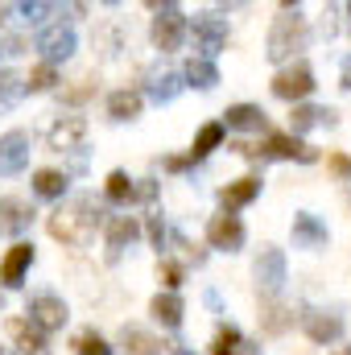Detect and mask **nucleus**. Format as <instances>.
<instances>
[{
    "label": "nucleus",
    "mask_w": 351,
    "mask_h": 355,
    "mask_svg": "<svg viewBox=\"0 0 351 355\" xmlns=\"http://www.w3.org/2000/svg\"><path fill=\"white\" fill-rule=\"evenodd\" d=\"M75 355H116V352H112V343H108L99 331H91L87 327V331L75 335Z\"/></svg>",
    "instance_id": "2f4dec72"
},
{
    "label": "nucleus",
    "mask_w": 351,
    "mask_h": 355,
    "mask_svg": "<svg viewBox=\"0 0 351 355\" xmlns=\"http://www.w3.org/2000/svg\"><path fill=\"white\" fill-rule=\"evenodd\" d=\"M141 236V223L132 215H112L108 219V261L116 265L124 257V248H132V240Z\"/></svg>",
    "instance_id": "2eb2a0df"
},
{
    "label": "nucleus",
    "mask_w": 351,
    "mask_h": 355,
    "mask_svg": "<svg viewBox=\"0 0 351 355\" xmlns=\"http://www.w3.org/2000/svg\"><path fill=\"white\" fill-rule=\"evenodd\" d=\"M0 21H4V8H0Z\"/></svg>",
    "instance_id": "09e8293b"
},
{
    "label": "nucleus",
    "mask_w": 351,
    "mask_h": 355,
    "mask_svg": "<svg viewBox=\"0 0 351 355\" xmlns=\"http://www.w3.org/2000/svg\"><path fill=\"white\" fill-rule=\"evenodd\" d=\"M182 265L178 261H170V257H162L157 261V281H162V293H178V285H182Z\"/></svg>",
    "instance_id": "72a5a7b5"
},
{
    "label": "nucleus",
    "mask_w": 351,
    "mask_h": 355,
    "mask_svg": "<svg viewBox=\"0 0 351 355\" xmlns=\"http://www.w3.org/2000/svg\"><path fill=\"white\" fill-rule=\"evenodd\" d=\"M339 87L351 91V54L343 58V67H339Z\"/></svg>",
    "instance_id": "79ce46f5"
},
{
    "label": "nucleus",
    "mask_w": 351,
    "mask_h": 355,
    "mask_svg": "<svg viewBox=\"0 0 351 355\" xmlns=\"http://www.w3.org/2000/svg\"><path fill=\"white\" fill-rule=\"evenodd\" d=\"M21 95H25V79L17 71H0V112H12Z\"/></svg>",
    "instance_id": "7c9ffc66"
},
{
    "label": "nucleus",
    "mask_w": 351,
    "mask_h": 355,
    "mask_svg": "<svg viewBox=\"0 0 351 355\" xmlns=\"http://www.w3.org/2000/svg\"><path fill=\"white\" fill-rule=\"evenodd\" d=\"M0 54H25V37L21 33H8V37H0Z\"/></svg>",
    "instance_id": "4c0bfd02"
},
{
    "label": "nucleus",
    "mask_w": 351,
    "mask_h": 355,
    "mask_svg": "<svg viewBox=\"0 0 351 355\" xmlns=\"http://www.w3.org/2000/svg\"><path fill=\"white\" fill-rule=\"evenodd\" d=\"M99 215H103V207L91 194H79L75 202H67V207H58L50 215V236L62 240V244H87V236L95 232Z\"/></svg>",
    "instance_id": "f257e3e1"
},
{
    "label": "nucleus",
    "mask_w": 351,
    "mask_h": 355,
    "mask_svg": "<svg viewBox=\"0 0 351 355\" xmlns=\"http://www.w3.org/2000/svg\"><path fill=\"white\" fill-rule=\"evenodd\" d=\"M50 149H58V153H71V149H83V137H87V120L83 116H62V120H54L50 124Z\"/></svg>",
    "instance_id": "f8f14e48"
},
{
    "label": "nucleus",
    "mask_w": 351,
    "mask_h": 355,
    "mask_svg": "<svg viewBox=\"0 0 351 355\" xmlns=\"http://www.w3.org/2000/svg\"><path fill=\"white\" fill-rule=\"evenodd\" d=\"M141 103H145V99H141V91H112V95H108V116H112V120H116V124H124V120H137V116H141Z\"/></svg>",
    "instance_id": "5701e85b"
},
{
    "label": "nucleus",
    "mask_w": 351,
    "mask_h": 355,
    "mask_svg": "<svg viewBox=\"0 0 351 355\" xmlns=\"http://www.w3.org/2000/svg\"><path fill=\"white\" fill-rule=\"evenodd\" d=\"M153 8V29H149V37H153V46L162 50V54H174L178 46H182V37H186V12H182V4H149Z\"/></svg>",
    "instance_id": "7ed1b4c3"
},
{
    "label": "nucleus",
    "mask_w": 351,
    "mask_h": 355,
    "mask_svg": "<svg viewBox=\"0 0 351 355\" xmlns=\"http://www.w3.org/2000/svg\"><path fill=\"white\" fill-rule=\"evenodd\" d=\"M314 124L335 128V124H339V112L314 107V103H293V112H289V137H298V132H306V128H314Z\"/></svg>",
    "instance_id": "a211bd4d"
},
{
    "label": "nucleus",
    "mask_w": 351,
    "mask_h": 355,
    "mask_svg": "<svg viewBox=\"0 0 351 355\" xmlns=\"http://www.w3.org/2000/svg\"><path fill=\"white\" fill-rule=\"evenodd\" d=\"M8 335L17 339V347L25 355H50V343H46V335L33 327V322H21V318H12L8 322Z\"/></svg>",
    "instance_id": "4be33fe9"
},
{
    "label": "nucleus",
    "mask_w": 351,
    "mask_h": 355,
    "mask_svg": "<svg viewBox=\"0 0 351 355\" xmlns=\"http://www.w3.org/2000/svg\"><path fill=\"white\" fill-rule=\"evenodd\" d=\"M91 91H95V87H91V83H83V87H75V91H67V99H71V103H79V99H87Z\"/></svg>",
    "instance_id": "37998d69"
},
{
    "label": "nucleus",
    "mask_w": 351,
    "mask_h": 355,
    "mask_svg": "<svg viewBox=\"0 0 351 355\" xmlns=\"http://www.w3.org/2000/svg\"><path fill=\"white\" fill-rule=\"evenodd\" d=\"M162 166H166L170 174H182V170H190V157H186V153H182V157H166Z\"/></svg>",
    "instance_id": "a19ab883"
},
{
    "label": "nucleus",
    "mask_w": 351,
    "mask_h": 355,
    "mask_svg": "<svg viewBox=\"0 0 351 355\" xmlns=\"http://www.w3.org/2000/svg\"><path fill=\"white\" fill-rule=\"evenodd\" d=\"M58 83V67H46V62H37L33 71H29V79H25V91H50Z\"/></svg>",
    "instance_id": "f704fd0d"
},
{
    "label": "nucleus",
    "mask_w": 351,
    "mask_h": 355,
    "mask_svg": "<svg viewBox=\"0 0 351 355\" xmlns=\"http://www.w3.org/2000/svg\"><path fill=\"white\" fill-rule=\"evenodd\" d=\"M252 277H257V289H261L264 297H277V293L285 289V281H289V272H285V252H281V248H261V257H257V265H252Z\"/></svg>",
    "instance_id": "0eeeda50"
},
{
    "label": "nucleus",
    "mask_w": 351,
    "mask_h": 355,
    "mask_svg": "<svg viewBox=\"0 0 351 355\" xmlns=\"http://www.w3.org/2000/svg\"><path fill=\"white\" fill-rule=\"evenodd\" d=\"M289 322H293V314L277 302V297H268L261 306V327L268 331V335H281V331H289Z\"/></svg>",
    "instance_id": "c756f323"
},
{
    "label": "nucleus",
    "mask_w": 351,
    "mask_h": 355,
    "mask_svg": "<svg viewBox=\"0 0 351 355\" xmlns=\"http://www.w3.org/2000/svg\"><path fill=\"white\" fill-rule=\"evenodd\" d=\"M29 153H33V137L25 128H12L0 137V178H12L29 166Z\"/></svg>",
    "instance_id": "1a4fd4ad"
},
{
    "label": "nucleus",
    "mask_w": 351,
    "mask_h": 355,
    "mask_svg": "<svg viewBox=\"0 0 351 355\" xmlns=\"http://www.w3.org/2000/svg\"><path fill=\"white\" fill-rule=\"evenodd\" d=\"M261 153L264 157H281V162H302V166L318 162V149H310L306 141H298V137H289V132H268V141H264Z\"/></svg>",
    "instance_id": "9b49d317"
},
{
    "label": "nucleus",
    "mask_w": 351,
    "mask_h": 355,
    "mask_svg": "<svg viewBox=\"0 0 351 355\" xmlns=\"http://www.w3.org/2000/svg\"><path fill=\"white\" fill-rule=\"evenodd\" d=\"M186 33H190V42H194V58H215L223 46H228V17H219V12H203V17H194V21H186Z\"/></svg>",
    "instance_id": "20e7f679"
},
{
    "label": "nucleus",
    "mask_w": 351,
    "mask_h": 355,
    "mask_svg": "<svg viewBox=\"0 0 351 355\" xmlns=\"http://www.w3.org/2000/svg\"><path fill=\"white\" fill-rule=\"evenodd\" d=\"M331 174L343 178V182L351 178V157H348V153H331Z\"/></svg>",
    "instance_id": "58836bf2"
},
{
    "label": "nucleus",
    "mask_w": 351,
    "mask_h": 355,
    "mask_svg": "<svg viewBox=\"0 0 351 355\" xmlns=\"http://www.w3.org/2000/svg\"><path fill=\"white\" fill-rule=\"evenodd\" d=\"M327 240H331V232H327V223L314 215V211H298L293 215V248H327Z\"/></svg>",
    "instance_id": "ddd939ff"
},
{
    "label": "nucleus",
    "mask_w": 351,
    "mask_h": 355,
    "mask_svg": "<svg viewBox=\"0 0 351 355\" xmlns=\"http://www.w3.org/2000/svg\"><path fill=\"white\" fill-rule=\"evenodd\" d=\"M182 87H186V83H182V75H178V71H162V75L153 71V75H149V83H145V91H149V99H153V103H174Z\"/></svg>",
    "instance_id": "a878e982"
},
{
    "label": "nucleus",
    "mask_w": 351,
    "mask_h": 355,
    "mask_svg": "<svg viewBox=\"0 0 351 355\" xmlns=\"http://www.w3.org/2000/svg\"><path fill=\"white\" fill-rule=\"evenodd\" d=\"M120 343H124V355H162V339H153L141 327H124L120 331Z\"/></svg>",
    "instance_id": "cd10ccee"
},
{
    "label": "nucleus",
    "mask_w": 351,
    "mask_h": 355,
    "mask_svg": "<svg viewBox=\"0 0 351 355\" xmlns=\"http://www.w3.org/2000/svg\"><path fill=\"white\" fill-rule=\"evenodd\" d=\"M145 232H149V244H153V248H157V257H162V252H166V240H170V232H166V223H162V215H157V211L145 219Z\"/></svg>",
    "instance_id": "c9c22d12"
},
{
    "label": "nucleus",
    "mask_w": 351,
    "mask_h": 355,
    "mask_svg": "<svg viewBox=\"0 0 351 355\" xmlns=\"http://www.w3.org/2000/svg\"><path fill=\"white\" fill-rule=\"evenodd\" d=\"M335 355H351V347H339V352H335Z\"/></svg>",
    "instance_id": "a18cd8bd"
},
{
    "label": "nucleus",
    "mask_w": 351,
    "mask_h": 355,
    "mask_svg": "<svg viewBox=\"0 0 351 355\" xmlns=\"http://www.w3.org/2000/svg\"><path fill=\"white\" fill-rule=\"evenodd\" d=\"M33 244H25V240H17L8 252H4V261H0V281L8 285V289H17L21 281H25V272H29V265H33Z\"/></svg>",
    "instance_id": "f3484780"
},
{
    "label": "nucleus",
    "mask_w": 351,
    "mask_h": 355,
    "mask_svg": "<svg viewBox=\"0 0 351 355\" xmlns=\"http://www.w3.org/2000/svg\"><path fill=\"white\" fill-rule=\"evenodd\" d=\"M182 83H186V87H198V91L219 87V67L207 62V58H190L186 71H182Z\"/></svg>",
    "instance_id": "b1692460"
},
{
    "label": "nucleus",
    "mask_w": 351,
    "mask_h": 355,
    "mask_svg": "<svg viewBox=\"0 0 351 355\" xmlns=\"http://www.w3.org/2000/svg\"><path fill=\"white\" fill-rule=\"evenodd\" d=\"M149 314H153L162 327L178 331V327H182V314H186V306H182V297H178V293H157V297L149 302Z\"/></svg>",
    "instance_id": "393cba45"
},
{
    "label": "nucleus",
    "mask_w": 351,
    "mask_h": 355,
    "mask_svg": "<svg viewBox=\"0 0 351 355\" xmlns=\"http://www.w3.org/2000/svg\"><path fill=\"white\" fill-rule=\"evenodd\" d=\"M348 17H351V4H348Z\"/></svg>",
    "instance_id": "8fccbe9b"
},
{
    "label": "nucleus",
    "mask_w": 351,
    "mask_h": 355,
    "mask_svg": "<svg viewBox=\"0 0 351 355\" xmlns=\"http://www.w3.org/2000/svg\"><path fill=\"white\" fill-rule=\"evenodd\" d=\"M37 50H42V62L46 67H58V62H67L75 50H79V37H75V29L71 25H46L42 33H37Z\"/></svg>",
    "instance_id": "423d86ee"
},
{
    "label": "nucleus",
    "mask_w": 351,
    "mask_h": 355,
    "mask_svg": "<svg viewBox=\"0 0 351 355\" xmlns=\"http://www.w3.org/2000/svg\"><path fill=\"white\" fill-rule=\"evenodd\" d=\"M0 355H17V352H8V347H0Z\"/></svg>",
    "instance_id": "de8ad7c7"
},
{
    "label": "nucleus",
    "mask_w": 351,
    "mask_h": 355,
    "mask_svg": "<svg viewBox=\"0 0 351 355\" xmlns=\"http://www.w3.org/2000/svg\"><path fill=\"white\" fill-rule=\"evenodd\" d=\"M314 91V71H310V62H289V67H281L277 75H273V95L277 99H285V103H302L306 95Z\"/></svg>",
    "instance_id": "39448f33"
},
{
    "label": "nucleus",
    "mask_w": 351,
    "mask_h": 355,
    "mask_svg": "<svg viewBox=\"0 0 351 355\" xmlns=\"http://www.w3.org/2000/svg\"><path fill=\"white\" fill-rule=\"evenodd\" d=\"M132 198H141V202H153V198H157V182H153V178H141V186L132 190Z\"/></svg>",
    "instance_id": "ea45409f"
},
{
    "label": "nucleus",
    "mask_w": 351,
    "mask_h": 355,
    "mask_svg": "<svg viewBox=\"0 0 351 355\" xmlns=\"http://www.w3.org/2000/svg\"><path fill=\"white\" fill-rule=\"evenodd\" d=\"M257 194H261V178L244 174V178H236V182H228V186L219 190V207H223V215H236L240 207L257 202Z\"/></svg>",
    "instance_id": "4468645a"
},
{
    "label": "nucleus",
    "mask_w": 351,
    "mask_h": 355,
    "mask_svg": "<svg viewBox=\"0 0 351 355\" xmlns=\"http://www.w3.org/2000/svg\"><path fill=\"white\" fill-rule=\"evenodd\" d=\"M207 244L211 248H219V252H240L244 248V223H240V215H211V223H207Z\"/></svg>",
    "instance_id": "9d476101"
},
{
    "label": "nucleus",
    "mask_w": 351,
    "mask_h": 355,
    "mask_svg": "<svg viewBox=\"0 0 351 355\" xmlns=\"http://www.w3.org/2000/svg\"><path fill=\"white\" fill-rule=\"evenodd\" d=\"M219 124L223 128H240V132H261V128H268V116H264L261 103H236V107L223 112Z\"/></svg>",
    "instance_id": "6ab92c4d"
},
{
    "label": "nucleus",
    "mask_w": 351,
    "mask_h": 355,
    "mask_svg": "<svg viewBox=\"0 0 351 355\" xmlns=\"http://www.w3.org/2000/svg\"><path fill=\"white\" fill-rule=\"evenodd\" d=\"M67 318H71V310H67V302H62L58 293H33V297H29V322H33L42 335H46V331H62Z\"/></svg>",
    "instance_id": "6e6552de"
},
{
    "label": "nucleus",
    "mask_w": 351,
    "mask_h": 355,
    "mask_svg": "<svg viewBox=\"0 0 351 355\" xmlns=\"http://www.w3.org/2000/svg\"><path fill=\"white\" fill-rule=\"evenodd\" d=\"M132 190H137V182L124 174V170H112L108 182H103V194H108V202H116V207L132 202Z\"/></svg>",
    "instance_id": "c85d7f7f"
},
{
    "label": "nucleus",
    "mask_w": 351,
    "mask_h": 355,
    "mask_svg": "<svg viewBox=\"0 0 351 355\" xmlns=\"http://www.w3.org/2000/svg\"><path fill=\"white\" fill-rule=\"evenodd\" d=\"M310 29H306V17H302V4L298 0H281V17L273 21L268 29V62H289L302 46H306Z\"/></svg>",
    "instance_id": "f03ea898"
},
{
    "label": "nucleus",
    "mask_w": 351,
    "mask_h": 355,
    "mask_svg": "<svg viewBox=\"0 0 351 355\" xmlns=\"http://www.w3.org/2000/svg\"><path fill=\"white\" fill-rule=\"evenodd\" d=\"M223 132H228V128H223L219 120L203 124V128H198V137H194V145H190V153H186V157H190V166H194V162H207V157L223 145Z\"/></svg>",
    "instance_id": "412c9836"
},
{
    "label": "nucleus",
    "mask_w": 351,
    "mask_h": 355,
    "mask_svg": "<svg viewBox=\"0 0 351 355\" xmlns=\"http://www.w3.org/2000/svg\"><path fill=\"white\" fill-rule=\"evenodd\" d=\"M67 190H71L67 170H37L33 174V194L37 198H67Z\"/></svg>",
    "instance_id": "bb28decb"
},
{
    "label": "nucleus",
    "mask_w": 351,
    "mask_h": 355,
    "mask_svg": "<svg viewBox=\"0 0 351 355\" xmlns=\"http://www.w3.org/2000/svg\"><path fill=\"white\" fill-rule=\"evenodd\" d=\"M240 355H261V343H240Z\"/></svg>",
    "instance_id": "c03bdc74"
},
{
    "label": "nucleus",
    "mask_w": 351,
    "mask_h": 355,
    "mask_svg": "<svg viewBox=\"0 0 351 355\" xmlns=\"http://www.w3.org/2000/svg\"><path fill=\"white\" fill-rule=\"evenodd\" d=\"M17 12H21L25 21H46V17H54V12H58V4H42V0H25V4H17Z\"/></svg>",
    "instance_id": "e433bc0d"
},
{
    "label": "nucleus",
    "mask_w": 351,
    "mask_h": 355,
    "mask_svg": "<svg viewBox=\"0 0 351 355\" xmlns=\"http://www.w3.org/2000/svg\"><path fill=\"white\" fill-rule=\"evenodd\" d=\"M240 343H244V335L236 327H219L211 339V355H240Z\"/></svg>",
    "instance_id": "473e14b6"
},
{
    "label": "nucleus",
    "mask_w": 351,
    "mask_h": 355,
    "mask_svg": "<svg viewBox=\"0 0 351 355\" xmlns=\"http://www.w3.org/2000/svg\"><path fill=\"white\" fill-rule=\"evenodd\" d=\"M302 327L314 343H339L343 339V318L331 314V310H306L302 314Z\"/></svg>",
    "instance_id": "dca6fc26"
},
{
    "label": "nucleus",
    "mask_w": 351,
    "mask_h": 355,
    "mask_svg": "<svg viewBox=\"0 0 351 355\" xmlns=\"http://www.w3.org/2000/svg\"><path fill=\"white\" fill-rule=\"evenodd\" d=\"M174 355H194V352H186V347H178V352Z\"/></svg>",
    "instance_id": "49530a36"
},
{
    "label": "nucleus",
    "mask_w": 351,
    "mask_h": 355,
    "mask_svg": "<svg viewBox=\"0 0 351 355\" xmlns=\"http://www.w3.org/2000/svg\"><path fill=\"white\" fill-rule=\"evenodd\" d=\"M0 232H8V236H21L29 223H33V207L25 202V198H4L0 202Z\"/></svg>",
    "instance_id": "aec40b11"
}]
</instances>
